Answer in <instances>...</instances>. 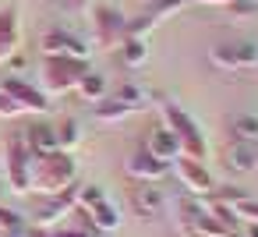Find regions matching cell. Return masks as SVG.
<instances>
[{
  "mask_svg": "<svg viewBox=\"0 0 258 237\" xmlns=\"http://www.w3.org/2000/svg\"><path fill=\"white\" fill-rule=\"evenodd\" d=\"M209 61H212L219 71H244V68H254V64H258V43H251V39L219 43V46L209 50Z\"/></svg>",
  "mask_w": 258,
  "mask_h": 237,
  "instance_id": "obj_4",
  "label": "cell"
},
{
  "mask_svg": "<svg viewBox=\"0 0 258 237\" xmlns=\"http://www.w3.org/2000/svg\"><path fill=\"white\" fill-rule=\"evenodd\" d=\"M92 29H96V43L99 46H113V43L120 46L124 43V32H127V18L117 8H110V4H96Z\"/></svg>",
  "mask_w": 258,
  "mask_h": 237,
  "instance_id": "obj_5",
  "label": "cell"
},
{
  "mask_svg": "<svg viewBox=\"0 0 258 237\" xmlns=\"http://www.w3.org/2000/svg\"><path fill=\"white\" fill-rule=\"evenodd\" d=\"M78 188H82V184H68L64 191L46 195V202L39 205V212H36L32 226H39V230H53V223H57V219H64V216L78 205Z\"/></svg>",
  "mask_w": 258,
  "mask_h": 237,
  "instance_id": "obj_6",
  "label": "cell"
},
{
  "mask_svg": "<svg viewBox=\"0 0 258 237\" xmlns=\"http://www.w3.org/2000/svg\"><path fill=\"white\" fill-rule=\"evenodd\" d=\"M124 170H127V177H135V181H145V184H156V181H163L166 173H170V163H163V159H156L149 149H138L135 156H127V163H124Z\"/></svg>",
  "mask_w": 258,
  "mask_h": 237,
  "instance_id": "obj_11",
  "label": "cell"
},
{
  "mask_svg": "<svg viewBox=\"0 0 258 237\" xmlns=\"http://www.w3.org/2000/svg\"><path fill=\"white\" fill-rule=\"evenodd\" d=\"M53 131H57V149H75L78 145V138H82V131H78V121L75 117H64V121H57L53 124Z\"/></svg>",
  "mask_w": 258,
  "mask_h": 237,
  "instance_id": "obj_20",
  "label": "cell"
},
{
  "mask_svg": "<svg viewBox=\"0 0 258 237\" xmlns=\"http://www.w3.org/2000/svg\"><path fill=\"white\" fill-rule=\"evenodd\" d=\"M233 15H254L258 11V0H233V4H226Z\"/></svg>",
  "mask_w": 258,
  "mask_h": 237,
  "instance_id": "obj_30",
  "label": "cell"
},
{
  "mask_svg": "<svg viewBox=\"0 0 258 237\" xmlns=\"http://www.w3.org/2000/svg\"><path fill=\"white\" fill-rule=\"evenodd\" d=\"M244 237H258V223H247V230H244Z\"/></svg>",
  "mask_w": 258,
  "mask_h": 237,
  "instance_id": "obj_33",
  "label": "cell"
},
{
  "mask_svg": "<svg viewBox=\"0 0 258 237\" xmlns=\"http://www.w3.org/2000/svg\"><path fill=\"white\" fill-rule=\"evenodd\" d=\"M29 159L32 152L25 145V135H11L8 138V184L22 195L29 191Z\"/></svg>",
  "mask_w": 258,
  "mask_h": 237,
  "instance_id": "obj_8",
  "label": "cell"
},
{
  "mask_svg": "<svg viewBox=\"0 0 258 237\" xmlns=\"http://www.w3.org/2000/svg\"><path fill=\"white\" fill-rule=\"evenodd\" d=\"M163 106V117H166V128L177 135L180 142V156H191V159H205V138L195 124V117L187 110H180L177 103H159Z\"/></svg>",
  "mask_w": 258,
  "mask_h": 237,
  "instance_id": "obj_2",
  "label": "cell"
},
{
  "mask_svg": "<svg viewBox=\"0 0 258 237\" xmlns=\"http://www.w3.org/2000/svg\"><path fill=\"white\" fill-rule=\"evenodd\" d=\"M85 75H89V61H78V57H46L43 64V85L46 92H57V96L78 89Z\"/></svg>",
  "mask_w": 258,
  "mask_h": 237,
  "instance_id": "obj_3",
  "label": "cell"
},
{
  "mask_svg": "<svg viewBox=\"0 0 258 237\" xmlns=\"http://www.w3.org/2000/svg\"><path fill=\"white\" fill-rule=\"evenodd\" d=\"M230 135H233V142H254L258 145V113H237L230 121Z\"/></svg>",
  "mask_w": 258,
  "mask_h": 237,
  "instance_id": "obj_19",
  "label": "cell"
},
{
  "mask_svg": "<svg viewBox=\"0 0 258 237\" xmlns=\"http://www.w3.org/2000/svg\"><path fill=\"white\" fill-rule=\"evenodd\" d=\"M0 92H8L22 110L50 113V99H46V92H39V89H36V85H29L25 78H4V82H0Z\"/></svg>",
  "mask_w": 258,
  "mask_h": 237,
  "instance_id": "obj_10",
  "label": "cell"
},
{
  "mask_svg": "<svg viewBox=\"0 0 258 237\" xmlns=\"http://www.w3.org/2000/svg\"><path fill=\"white\" fill-rule=\"evenodd\" d=\"M89 212V230H106V233H113L117 226H120V209L110 202V198H103L99 205H92V209H85Z\"/></svg>",
  "mask_w": 258,
  "mask_h": 237,
  "instance_id": "obj_16",
  "label": "cell"
},
{
  "mask_svg": "<svg viewBox=\"0 0 258 237\" xmlns=\"http://www.w3.org/2000/svg\"><path fill=\"white\" fill-rule=\"evenodd\" d=\"M18 113H25V110H22L8 92H0V117H18Z\"/></svg>",
  "mask_w": 258,
  "mask_h": 237,
  "instance_id": "obj_29",
  "label": "cell"
},
{
  "mask_svg": "<svg viewBox=\"0 0 258 237\" xmlns=\"http://www.w3.org/2000/svg\"><path fill=\"white\" fill-rule=\"evenodd\" d=\"M25 145H29V152H53V149H57V131H53V124H50V121L32 124V128L25 131Z\"/></svg>",
  "mask_w": 258,
  "mask_h": 237,
  "instance_id": "obj_18",
  "label": "cell"
},
{
  "mask_svg": "<svg viewBox=\"0 0 258 237\" xmlns=\"http://www.w3.org/2000/svg\"><path fill=\"white\" fill-rule=\"evenodd\" d=\"M131 113H138V110H131V106L120 103V99H99V103H92V121H96V124H120V121H127Z\"/></svg>",
  "mask_w": 258,
  "mask_h": 237,
  "instance_id": "obj_17",
  "label": "cell"
},
{
  "mask_svg": "<svg viewBox=\"0 0 258 237\" xmlns=\"http://www.w3.org/2000/svg\"><path fill=\"white\" fill-rule=\"evenodd\" d=\"M89 237H113V233H106V230H92Z\"/></svg>",
  "mask_w": 258,
  "mask_h": 237,
  "instance_id": "obj_34",
  "label": "cell"
},
{
  "mask_svg": "<svg viewBox=\"0 0 258 237\" xmlns=\"http://www.w3.org/2000/svg\"><path fill=\"white\" fill-rule=\"evenodd\" d=\"M120 57H124V64H127V68H138V64H145V57H149V46H145V39H135V36H127V39L120 43Z\"/></svg>",
  "mask_w": 258,
  "mask_h": 237,
  "instance_id": "obj_21",
  "label": "cell"
},
{
  "mask_svg": "<svg viewBox=\"0 0 258 237\" xmlns=\"http://www.w3.org/2000/svg\"><path fill=\"white\" fill-rule=\"evenodd\" d=\"M0 237H29V233H25V226H22V230H8V233H0Z\"/></svg>",
  "mask_w": 258,
  "mask_h": 237,
  "instance_id": "obj_32",
  "label": "cell"
},
{
  "mask_svg": "<svg viewBox=\"0 0 258 237\" xmlns=\"http://www.w3.org/2000/svg\"><path fill=\"white\" fill-rule=\"evenodd\" d=\"M25 226V219L15 212V209H4L0 205V233H8V230H22Z\"/></svg>",
  "mask_w": 258,
  "mask_h": 237,
  "instance_id": "obj_26",
  "label": "cell"
},
{
  "mask_svg": "<svg viewBox=\"0 0 258 237\" xmlns=\"http://www.w3.org/2000/svg\"><path fill=\"white\" fill-rule=\"evenodd\" d=\"M223 166L230 173H251V170H258V145L254 142H230L223 149Z\"/></svg>",
  "mask_w": 258,
  "mask_h": 237,
  "instance_id": "obj_13",
  "label": "cell"
},
{
  "mask_svg": "<svg viewBox=\"0 0 258 237\" xmlns=\"http://www.w3.org/2000/svg\"><path fill=\"white\" fill-rule=\"evenodd\" d=\"M127 198H131L135 216H142V219H152V216H159V212L166 209V191L156 188V184H145V181H138Z\"/></svg>",
  "mask_w": 258,
  "mask_h": 237,
  "instance_id": "obj_12",
  "label": "cell"
},
{
  "mask_svg": "<svg viewBox=\"0 0 258 237\" xmlns=\"http://www.w3.org/2000/svg\"><path fill=\"white\" fill-rule=\"evenodd\" d=\"M202 4H233V0H202Z\"/></svg>",
  "mask_w": 258,
  "mask_h": 237,
  "instance_id": "obj_36",
  "label": "cell"
},
{
  "mask_svg": "<svg viewBox=\"0 0 258 237\" xmlns=\"http://www.w3.org/2000/svg\"><path fill=\"white\" fill-rule=\"evenodd\" d=\"M0 195H4V184H0Z\"/></svg>",
  "mask_w": 258,
  "mask_h": 237,
  "instance_id": "obj_37",
  "label": "cell"
},
{
  "mask_svg": "<svg viewBox=\"0 0 258 237\" xmlns=\"http://www.w3.org/2000/svg\"><path fill=\"white\" fill-rule=\"evenodd\" d=\"M187 4V0H152L149 4V15H156V18H166L170 11H180Z\"/></svg>",
  "mask_w": 258,
  "mask_h": 237,
  "instance_id": "obj_25",
  "label": "cell"
},
{
  "mask_svg": "<svg viewBox=\"0 0 258 237\" xmlns=\"http://www.w3.org/2000/svg\"><path fill=\"white\" fill-rule=\"evenodd\" d=\"M106 195H103V188L99 184H82L78 188V205H85V209H92V205H99Z\"/></svg>",
  "mask_w": 258,
  "mask_h": 237,
  "instance_id": "obj_24",
  "label": "cell"
},
{
  "mask_svg": "<svg viewBox=\"0 0 258 237\" xmlns=\"http://www.w3.org/2000/svg\"><path fill=\"white\" fill-rule=\"evenodd\" d=\"M78 92H82L85 99L99 103V99H106V78H103V75H96V71H89V75L78 82Z\"/></svg>",
  "mask_w": 258,
  "mask_h": 237,
  "instance_id": "obj_22",
  "label": "cell"
},
{
  "mask_svg": "<svg viewBox=\"0 0 258 237\" xmlns=\"http://www.w3.org/2000/svg\"><path fill=\"white\" fill-rule=\"evenodd\" d=\"M64 4H68V8H82V4H85V0H64Z\"/></svg>",
  "mask_w": 258,
  "mask_h": 237,
  "instance_id": "obj_35",
  "label": "cell"
},
{
  "mask_svg": "<svg viewBox=\"0 0 258 237\" xmlns=\"http://www.w3.org/2000/svg\"><path fill=\"white\" fill-rule=\"evenodd\" d=\"M156 159H163V163H173L177 156H180V142H177V135L163 124V128H156L152 135H149V145H145Z\"/></svg>",
  "mask_w": 258,
  "mask_h": 237,
  "instance_id": "obj_15",
  "label": "cell"
},
{
  "mask_svg": "<svg viewBox=\"0 0 258 237\" xmlns=\"http://www.w3.org/2000/svg\"><path fill=\"white\" fill-rule=\"evenodd\" d=\"M39 46H43L46 57H78V61H89V43H82L68 29H50L39 39Z\"/></svg>",
  "mask_w": 258,
  "mask_h": 237,
  "instance_id": "obj_9",
  "label": "cell"
},
{
  "mask_svg": "<svg viewBox=\"0 0 258 237\" xmlns=\"http://www.w3.org/2000/svg\"><path fill=\"white\" fill-rule=\"evenodd\" d=\"M244 198H247V195H244L240 188H219V191H216V202H219V205H230V209H233L237 202H244Z\"/></svg>",
  "mask_w": 258,
  "mask_h": 237,
  "instance_id": "obj_28",
  "label": "cell"
},
{
  "mask_svg": "<svg viewBox=\"0 0 258 237\" xmlns=\"http://www.w3.org/2000/svg\"><path fill=\"white\" fill-rule=\"evenodd\" d=\"M92 230H71V226H53L50 237H89Z\"/></svg>",
  "mask_w": 258,
  "mask_h": 237,
  "instance_id": "obj_31",
  "label": "cell"
},
{
  "mask_svg": "<svg viewBox=\"0 0 258 237\" xmlns=\"http://www.w3.org/2000/svg\"><path fill=\"white\" fill-rule=\"evenodd\" d=\"M113 99L127 103L131 110H145V106H149V99H145V89H142V85H135V82H127V85H117Z\"/></svg>",
  "mask_w": 258,
  "mask_h": 237,
  "instance_id": "obj_23",
  "label": "cell"
},
{
  "mask_svg": "<svg viewBox=\"0 0 258 237\" xmlns=\"http://www.w3.org/2000/svg\"><path fill=\"white\" fill-rule=\"evenodd\" d=\"M18 39H22V32H18V15H15V8H4V11H0V64L15 57Z\"/></svg>",
  "mask_w": 258,
  "mask_h": 237,
  "instance_id": "obj_14",
  "label": "cell"
},
{
  "mask_svg": "<svg viewBox=\"0 0 258 237\" xmlns=\"http://www.w3.org/2000/svg\"><path fill=\"white\" fill-rule=\"evenodd\" d=\"M173 173H177V181H180L191 195H212V191H216V181H212V173H209V166H205L202 159L177 156V159H173Z\"/></svg>",
  "mask_w": 258,
  "mask_h": 237,
  "instance_id": "obj_7",
  "label": "cell"
},
{
  "mask_svg": "<svg viewBox=\"0 0 258 237\" xmlns=\"http://www.w3.org/2000/svg\"><path fill=\"white\" fill-rule=\"evenodd\" d=\"M233 212H237V219H247V223H258V202L247 195L244 202H237L233 205Z\"/></svg>",
  "mask_w": 258,
  "mask_h": 237,
  "instance_id": "obj_27",
  "label": "cell"
},
{
  "mask_svg": "<svg viewBox=\"0 0 258 237\" xmlns=\"http://www.w3.org/2000/svg\"><path fill=\"white\" fill-rule=\"evenodd\" d=\"M75 173H78V166H75L71 152H64V149L32 152V159H29V191L57 195L68 184H75Z\"/></svg>",
  "mask_w": 258,
  "mask_h": 237,
  "instance_id": "obj_1",
  "label": "cell"
}]
</instances>
